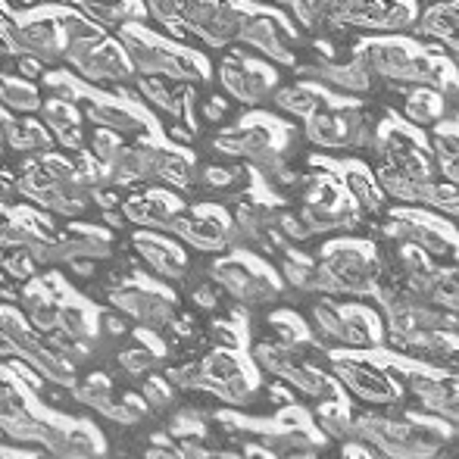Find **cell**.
<instances>
[{"mask_svg":"<svg viewBox=\"0 0 459 459\" xmlns=\"http://www.w3.org/2000/svg\"><path fill=\"white\" fill-rule=\"evenodd\" d=\"M63 60L79 73V79L94 82V85H122L134 79V69L128 63L126 50L113 38H94V41H73L66 44Z\"/></svg>","mask_w":459,"mask_h":459,"instance_id":"1","label":"cell"},{"mask_svg":"<svg viewBox=\"0 0 459 459\" xmlns=\"http://www.w3.org/2000/svg\"><path fill=\"white\" fill-rule=\"evenodd\" d=\"M0 341L10 344V353H19L29 366H35L54 385H75L73 366L54 351L44 338H38L13 309H0Z\"/></svg>","mask_w":459,"mask_h":459,"instance_id":"2","label":"cell"},{"mask_svg":"<svg viewBox=\"0 0 459 459\" xmlns=\"http://www.w3.org/2000/svg\"><path fill=\"white\" fill-rule=\"evenodd\" d=\"M278 126V122H275ZM273 122L266 119H256V122H241L238 128L231 132L219 134L216 138V151L219 153H229V157H247L254 160L256 169L269 172V176H278L284 169V157H281V144H278V128Z\"/></svg>","mask_w":459,"mask_h":459,"instance_id":"3","label":"cell"},{"mask_svg":"<svg viewBox=\"0 0 459 459\" xmlns=\"http://www.w3.org/2000/svg\"><path fill=\"white\" fill-rule=\"evenodd\" d=\"M25 254L31 256L35 266H73L79 260H103L109 256V238L100 235V231H88V229H79V231H69L66 238L60 241H38L35 247H29Z\"/></svg>","mask_w":459,"mask_h":459,"instance_id":"4","label":"cell"},{"mask_svg":"<svg viewBox=\"0 0 459 459\" xmlns=\"http://www.w3.org/2000/svg\"><path fill=\"white\" fill-rule=\"evenodd\" d=\"M219 79H222L225 91H229L235 100L244 103H260L273 94L275 88V73L263 63L244 60L241 54H231L222 60L219 66Z\"/></svg>","mask_w":459,"mask_h":459,"instance_id":"5","label":"cell"},{"mask_svg":"<svg viewBox=\"0 0 459 459\" xmlns=\"http://www.w3.org/2000/svg\"><path fill=\"white\" fill-rule=\"evenodd\" d=\"M109 300H113V307L119 309L122 316L153 328V332H160V328L169 325V322L176 319V300H172L169 294L138 288V284H128V288L113 290Z\"/></svg>","mask_w":459,"mask_h":459,"instance_id":"6","label":"cell"},{"mask_svg":"<svg viewBox=\"0 0 459 459\" xmlns=\"http://www.w3.org/2000/svg\"><path fill=\"white\" fill-rule=\"evenodd\" d=\"M119 44H122V50H126L128 63H132L134 75H153V79L169 75V66L178 50V48H169V44L157 41V38L144 35V31L132 29V25H122Z\"/></svg>","mask_w":459,"mask_h":459,"instance_id":"7","label":"cell"},{"mask_svg":"<svg viewBox=\"0 0 459 459\" xmlns=\"http://www.w3.org/2000/svg\"><path fill=\"white\" fill-rule=\"evenodd\" d=\"M172 235L185 238L200 250H222L235 244V229L225 225V219L212 210H182L172 225Z\"/></svg>","mask_w":459,"mask_h":459,"instance_id":"8","label":"cell"},{"mask_svg":"<svg viewBox=\"0 0 459 459\" xmlns=\"http://www.w3.org/2000/svg\"><path fill=\"white\" fill-rule=\"evenodd\" d=\"M212 275H216V284L225 288V294L235 297V300H241V303H266L278 294V284L273 278L250 273L244 263H235V260L219 263V266L212 269Z\"/></svg>","mask_w":459,"mask_h":459,"instance_id":"9","label":"cell"},{"mask_svg":"<svg viewBox=\"0 0 459 459\" xmlns=\"http://www.w3.org/2000/svg\"><path fill=\"white\" fill-rule=\"evenodd\" d=\"M238 41L260 50L263 56L281 63V66L294 63V54H290V48H288V31H284L281 22L273 16H254V13H250L247 22L238 31Z\"/></svg>","mask_w":459,"mask_h":459,"instance_id":"10","label":"cell"},{"mask_svg":"<svg viewBox=\"0 0 459 459\" xmlns=\"http://www.w3.org/2000/svg\"><path fill=\"white\" fill-rule=\"evenodd\" d=\"M178 212H182V204L166 191H153V194H144V197L122 200V216H126L128 222L147 225V229H153V231H172Z\"/></svg>","mask_w":459,"mask_h":459,"instance_id":"11","label":"cell"},{"mask_svg":"<svg viewBox=\"0 0 459 459\" xmlns=\"http://www.w3.org/2000/svg\"><path fill=\"white\" fill-rule=\"evenodd\" d=\"M22 48L44 66H56L66 56V35H63L60 19L54 16H35L22 25Z\"/></svg>","mask_w":459,"mask_h":459,"instance_id":"12","label":"cell"},{"mask_svg":"<svg viewBox=\"0 0 459 459\" xmlns=\"http://www.w3.org/2000/svg\"><path fill=\"white\" fill-rule=\"evenodd\" d=\"M200 387H210V391L222 394L225 400H244L250 394L241 366L229 353H210L200 363Z\"/></svg>","mask_w":459,"mask_h":459,"instance_id":"13","label":"cell"},{"mask_svg":"<svg viewBox=\"0 0 459 459\" xmlns=\"http://www.w3.org/2000/svg\"><path fill=\"white\" fill-rule=\"evenodd\" d=\"M134 247H138L141 260H144L160 278H166V281H182L185 278L187 260L176 244L163 241V238H157V235H134Z\"/></svg>","mask_w":459,"mask_h":459,"instance_id":"14","label":"cell"},{"mask_svg":"<svg viewBox=\"0 0 459 459\" xmlns=\"http://www.w3.org/2000/svg\"><path fill=\"white\" fill-rule=\"evenodd\" d=\"M85 116L94 122L97 128H107L113 134H141L147 132V119L134 109L122 107V103L113 100H94L88 97L85 100Z\"/></svg>","mask_w":459,"mask_h":459,"instance_id":"15","label":"cell"},{"mask_svg":"<svg viewBox=\"0 0 459 459\" xmlns=\"http://www.w3.org/2000/svg\"><path fill=\"white\" fill-rule=\"evenodd\" d=\"M247 16L250 10L238 4V0H216L212 19L206 22V29L197 38L204 44H210V48H225L229 41H238V31L247 22Z\"/></svg>","mask_w":459,"mask_h":459,"instance_id":"16","label":"cell"},{"mask_svg":"<svg viewBox=\"0 0 459 459\" xmlns=\"http://www.w3.org/2000/svg\"><path fill=\"white\" fill-rule=\"evenodd\" d=\"M309 82H322V85L334 88V91H351V94H363L372 85V75L359 66L357 60L347 63V66H334V63H319V66H307L303 69Z\"/></svg>","mask_w":459,"mask_h":459,"instance_id":"17","label":"cell"},{"mask_svg":"<svg viewBox=\"0 0 459 459\" xmlns=\"http://www.w3.org/2000/svg\"><path fill=\"white\" fill-rule=\"evenodd\" d=\"M41 116H44V128H48L50 138H54L56 144L69 147V151H75V147L82 144L79 109H75L73 103L50 100V103H44V107H41Z\"/></svg>","mask_w":459,"mask_h":459,"instance_id":"18","label":"cell"},{"mask_svg":"<svg viewBox=\"0 0 459 459\" xmlns=\"http://www.w3.org/2000/svg\"><path fill=\"white\" fill-rule=\"evenodd\" d=\"M73 4L100 29H122V25L141 19L138 0H73Z\"/></svg>","mask_w":459,"mask_h":459,"instance_id":"19","label":"cell"},{"mask_svg":"<svg viewBox=\"0 0 459 459\" xmlns=\"http://www.w3.org/2000/svg\"><path fill=\"white\" fill-rule=\"evenodd\" d=\"M0 138L13 147V151H48L50 147V132L41 126V122H29V119H0Z\"/></svg>","mask_w":459,"mask_h":459,"instance_id":"20","label":"cell"},{"mask_svg":"<svg viewBox=\"0 0 459 459\" xmlns=\"http://www.w3.org/2000/svg\"><path fill=\"white\" fill-rule=\"evenodd\" d=\"M0 107L10 109V113H16V116H31L44 107V100L31 82L6 79V82H0Z\"/></svg>","mask_w":459,"mask_h":459,"instance_id":"21","label":"cell"},{"mask_svg":"<svg viewBox=\"0 0 459 459\" xmlns=\"http://www.w3.org/2000/svg\"><path fill=\"white\" fill-rule=\"evenodd\" d=\"M22 307H25V316H29V322L38 328V332H54L56 328V316H60V300H54V297H48L44 290L31 288L29 294L22 297Z\"/></svg>","mask_w":459,"mask_h":459,"instance_id":"22","label":"cell"},{"mask_svg":"<svg viewBox=\"0 0 459 459\" xmlns=\"http://www.w3.org/2000/svg\"><path fill=\"white\" fill-rule=\"evenodd\" d=\"M275 107L284 109V113H290V116H303V119H309V116L319 113V109L325 107V100H322V94L316 91V88L297 85V88H284V91H278Z\"/></svg>","mask_w":459,"mask_h":459,"instance_id":"23","label":"cell"},{"mask_svg":"<svg viewBox=\"0 0 459 459\" xmlns=\"http://www.w3.org/2000/svg\"><path fill=\"white\" fill-rule=\"evenodd\" d=\"M134 85H138V94L144 97L153 109L172 116V119H182V100H178L160 79H153V75H134Z\"/></svg>","mask_w":459,"mask_h":459,"instance_id":"24","label":"cell"},{"mask_svg":"<svg viewBox=\"0 0 459 459\" xmlns=\"http://www.w3.org/2000/svg\"><path fill=\"white\" fill-rule=\"evenodd\" d=\"M50 456L54 459H97L100 456V447H97V441L91 435H85V431H63V437L56 441V447L50 450Z\"/></svg>","mask_w":459,"mask_h":459,"instance_id":"25","label":"cell"},{"mask_svg":"<svg viewBox=\"0 0 459 459\" xmlns=\"http://www.w3.org/2000/svg\"><path fill=\"white\" fill-rule=\"evenodd\" d=\"M56 332L69 334L75 341H88L91 338V319L82 307L75 303H60V316H56Z\"/></svg>","mask_w":459,"mask_h":459,"instance_id":"26","label":"cell"},{"mask_svg":"<svg viewBox=\"0 0 459 459\" xmlns=\"http://www.w3.org/2000/svg\"><path fill=\"white\" fill-rule=\"evenodd\" d=\"M73 397L79 400V403H85V406H91V410L103 412V416H107L109 406L116 403L113 394H109V381L107 378H88L85 385L73 387Z\"/></svg>","mask_w":459,"mask_h":459,"instance_id":"27","label":"cell"},{"mask_svg":"<svg viewBox=\"0 0 459 459\" xmlns=\"http://www.w3.org/2000/svg\"><path fill=\"white\" fill-rule=\"evenodd\" d=\"M157 182H163L169 187L194 185V160L182 151H169V157H166V166H163V172H160Z\"/></svg>","mask_w":459,"mask_h":459,"instance_id":"28","label":"cell"},{"mask_svg":"<svg viewBox=\"0 0 459 459\" xmlns=\"http://www.w3.org/2000/svg\"><path fill=\"white\" fill-rule=\"evenodd\" d=\"M166 79L172 82H187V85H194V82H204L206 79V63L200 60V56H194L191 50H176V60H172L169 66V75Z\"/></svg>","mask_w":459,"mask_h":459,"instance_id":"29","label":"cell"},{"mask_svg":"<svg viewBox=\"0 0 459 459\" xmlns=\"http://www.w3.org/2000/svg\"><path fill=\"white\" fill-rule=\"evenodd\" d=\"M60 25H63V35H66V44H73V41H94V38L107 35V29H100V25L91 22L88 16H75V13L63 16Z\"/></svg>","mask_w":459,"mask_h":459,"instance_id":"30","label":"cell"},{"mask_svg":"<svg viewBox=\"0 0 459 459\" xmlns=\"http://www.w3.org/2000/svg\"><path fill=\"white\" fill-rule=\"evenodd\" d=\"M406 116H410L412 122H419V126H425V122H435L437 116H441V100H437L435 91L412 94L410 100H406Z\"/></svg>","mask_w":459,"mask_h":459,"instance_id":"31","label":"cell"},{"mask_svg":"<svg viewBox=\"0 0 459 459\" xmlns=\"http://www.w3.org/2000/svg\"><path fill=\"white\" fill-rule=\"evenodd\" d=\"M454 29H456V22H454L450 6H435V10H429L422 16V25H419L422 35H437V38H450Z\"/></svg>","mask_w":459,"mask_h":459,"instance_id":"32","label":"cell"},{"mask_svg":"<svg viewBox=\"0 0 459 459\" xmlns=\"http://www.w3.org/2000/svg\"><path fill=\"white\" fill-rule=\"evenodd\" d=\"M0 54L4 56H22V25L13 22L4 10H0Z\"/></svg>","mask_w":459,"mask_h":459,"instance_id":"33","label":"cell"},{"mask_svg":"<svg viewBox=\"0 0 459 459\" xmlns=\"http://www.w3.org/2000/svg\"><path fill=\"white\" fill-rule=\"evenodd\" d=\"M212 10H216V0H185V10H182V22L194 35L206 29V22L212 19Z\"/></svg>","mask_w":459,"mask_h":459,"instance_id":"34","label":"cell"},{"mask_svg":"<svg viewBox=\"0 0 459 459\" xmlns=\"http://www.w3.org/2000/svg\"><path fill=\"white\" fill-rule=\"evenodd\" d=\"M119 366L128 375H144L157 366V353H151V347H126L119 353Z\"/></svg>","mask_w":459,"mask_h":459,"instance_id":"35","label":"cell"},{"mask_svg":"<svg viewBox=\"0 0 459 459\" xmlns=\"http://www.w3.org/2000/svg\"><path fill=\"white\" fill-rule=\"evenodd\" d=\"M347 185H351V191L357 194V200L363 206H368V210H375L378 206V194H375V185H372V178L366 176L363 169H347Z\"/></svg>","mask_w":459,"mask_h":459,"instance_id":"36","label":"cell"},{"mask_svg":"<svg viewBox=\"0 0 459 459\" xmlns=\"http://www.w3.org/2000/svg\"><path fill=\"white\" fill-rule=\"evenodd\" d=\"M290 6H294V16L300 19L307 29H316V25L325 22L328 0H290Z\"/></svg>","mask_w":459,"mask_h":459,"instance_id":"37","label":"cell"},{"mask_svg":"<svg viewBox=\"0 0 459 459\" xmlns=\"http://www.w3.org/2000/svg\"><path fill=\"white\" fill-rule=\"evenodd\" d=\"M119 147H122L119 134L107 132V128H97V132H94V141H91V157L97 160V163L107 166L109 160H113L116 153H119Z\"/></svg>","mask_w":459,"mask_h":459,"instance_id":"38","label":"cell"},{"mask_svg":"<svg viewBox=\"0 0 459 459\" xmlns=\"http://www.w3.org/2000/svg\"><path fill=\"white\" fill-rule=\"evenodd\" d=\"M412 16H416V10H412L410 0H397V4H387V13H385V22H381V29H385V31L410 29Z\"/></svg>","mask_w":459,"mask_h":459,"instance_id":"39","label":"cell"},{"mask_svg":"<svg viewBox=\"0 0 459 459\" xmlns=\"http://www.w3.org/2000/svg\"><path fill=\"white\" fill-rule=\"evenodd\" d=\"M284 275L294 288H303V290H313V281H316V269L303 260H288L284 263Z\"/></svg>","mask_w":459,"mask_h":459,"instance_id":"40","label":"cell"},{"mask_svg":"<svg viewBox=\"0 0 459 459\" xmlns=\"http://www.w3.org/2000/svg\"><path fill=\"white\" fill-rule=\"evenodd\" d=\"M25 410V400L22 394L16 391V387H10L6 381H0V425L6 422V419H13L16 412Z\"/></svg>","mask_w":459,"mask_h":459,"instance_id":"41","label":"cell"},{"mask_svg":"<svg viewBox=\"0 0 459 459\" xmlns=\"http://www.w3.org/2000/svg\"><path fill=\"white\" fill-rule=\"evenodd\" d=\"M147 10L157 22H176V19H182L185 0H147Z\"/></svg>","mask_w":459,"mask_h":459,"instance_id":"42","label":"cell"},{"mask_svg":"<svg viewBox=\"0 0 459 459\" xmlns=\"http://www.w3.org/2000/svg\"><path fill=\"white\" fill-rule=\"evenodd\" d=\"M141 406L138 403H132V400H116L113 406H109V412H107V419H113V422H119V425H134L141 419Z\"/></svg>","mask_w":459,"mask_h":459,"instance_id":"43","label":"cell"},{"mask_svg":"<svg viewBox=\"0 0 459 459\" xmlns=\"http://www.w3.org/2000/svg\"><path fill=\"white\" fill-rule=\"evenodd\" d=\"M4 269L10 275H16V278H29L31 269H35V263H31V256L25 254V250H16V254L4 260Z\"/></svg>","mask_w":459,"mask_h":459,"instance_id":"44","label":"cell"},{"mask_svg":"<svg viewBox=\"0 0 459 459\" xmlns=\"http://www.w3.org/2000/svg\"><path fill=\"white\" fill-rule=\"evenodd\" d=\"M278 231H281L284 238H290V241H303V238L313 235V231L303 225V219H294V216H278Z\"/></svg>","mask_w":459,"mask_h":459,"instance_id":"45","label":"cell"},{"mask_svg":"<svg viewBox=\"0 0 459 459\" xmlns=\"http://www.w3.org/2000/svg\"><path fill=\"white\" fill-rule=\"evenodd\" d=\"M231 178H235V172H231V169H219V166H210V169L200 176V182H204L206 187H229Z\"/></svg>","mask_w":459,"mask_h":459,"instance_id":"46","label":"cell"},{"mask_svg":"<svg viewBox=\"0 0 459 459\" xmlns=\"http://www.w3.org/2000/svg\"><path fill=\"white\" fill-rule=\"evenodd\" d=\"M48 91H50V100H79V91H75V85H66V82H56V79H48Z\"/></svg>","mask_w":459,"mask_h":459,"instance_id":"47","label":"cell"},{"mask_svg":"<svg viewBox=\"0 0 459 459\" xmlns=\"http://www.w3.org/2000/svg\"><path fill=\"white\" fill-rule=\"evenodd\" d=\"M437 151L441 157H459V134H450L447 128L437 132Z\"/></svg>","mask_w":459,"mask_h":459,"instance_id":"48","label":"cell"},{"mask_svg":"<svg viewBox=\"0 0 459 459\" xmlns=\"http://www.w3.org/2000/svg\"><path fill=\"white\" fill-rule=\"evenodd\" d=\"M144 397H147V403H151V406H166V403H169V391H166L160 381H147Z\"/></svg>","mask_w":459,"mask_h":459,"instance_id":"49","label":"cell"},{"mask_svg":"<svg viewBox=\"0 0 459 459\" xmlns=\"http://www.w3.org/2000/svg\"><path fill=\"white\" fill-rule=\"evenodd\" d=\"M225 109H229V103H225L222 97H210V100L204 103V119L206 122H219L225 116Z\"/></svg>","mask_w":459,"mask_h":459,"instance_id":"50","label":"cell"},{"mask_svg":"<svg viewBox=\"0 0 459 459\" xmlns=\"http://www.w3.org/2000/svg\"><path fill=\"white\" fill-rule=\"evenodd\" d=\"M19 73H22L25 79H38V75L44 73V63L35 60L31 54H22V60H19Z\"/></svg>","mask_w":459,"mask_h":459,"instance_id":"51","label":"cell"},{"mask_svg":"<svg viewBox=\"0 0 459 459\" xmlns=\"http://www.w3.org/2000/svg\"><path fill=\"white\" fill-rule=\"evenodd\" d=\"M194 300H197V307H206V309L216 307V294H212L210 288H200L197 294H194Z\"/></svg>","mask_w":459,"mask_h":459,"instance_id":"52","label":"cell"},{"mask_svg":"<svg viewBox=\"0 0 459 459\" xmlns=\"http://www.w3.org/2000/svg\"><path fill=\"white\" fill-rule=\"evenodd\" d=\"M144 459H185V456L176 454V450H151Z\"/></svg>","mask_w":459,"mask_h":459,"instance_id":"53","label":"cell"},{"mask_svg":"<svg viewBox=\"0 0 459 459\" xmlns=\"http://www.w3.org/2000/svg\"><path fill=\"white\" fill-rule=\"evenodd\" d=\"M206 459H241V456H235V454H206Z\"/></svg>","mask_w":459,"mask_h":459,"instance_id":"54","label":"cell"},{"mask_svg":"<svg viewBox=\"0 0 459 459\" xmlns=\"http://www.w3.org/2000/svg\"><path fill=\"white\" fill-rule=\"evenodd\" d=\"M0 290H4V275H0Z\"/></svg>","mask_w":459,"mask_h":459,"instance_id":"55","label":"cell"},{"mask_svg":"<svg viewBox=\"0 0 459 459\" xmlns=\"http://www.w3.org/2000/svg\"><path fill=\"white\" fill-rule=\"evenodd\" d=\"M273 4H284V0H273Z\"/></svg>","mask_w":459,"mask_h":459,"instance_id":"56","label":"cell"},{"mask_svg":"<svg viewBox=\"0 0 459 459\" xmlns=\"http://www.w3.org/2000/svg\"><path fill=\"white\" fill-rule=\"evenodd\" d=\"M0 144H4V138H0Z\"/></svg>","mask_w":459,"mask_h":459,"instance_id":"57","label":"cell"},{"mask_svg":"<svg viewBox=\"0 0 459 459\" xmlns=\"http://www.w3.org/2000/svg\"><path fill=\"white\" fill-rule=\"evenodd\" d=\"M0 119H4V113H0Z\"/></svg>","mask_w":459,"mask_h":459,"instance_id":"58","label":"cell"}]
</instances>
